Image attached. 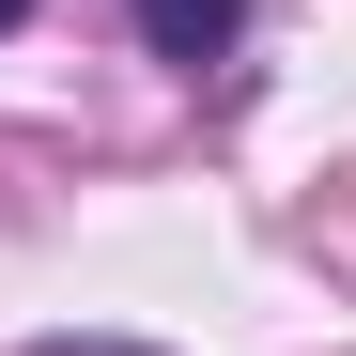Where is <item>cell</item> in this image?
<instances>
[{"label":"cell","mask_w":356,"mask_h":356,"mask_svg":"<svg viewBox=\"0 0 356 356\" xmlns=\"http://www.w3.org/2000/svg\"><path fill=\"white\" fill-rule=\"evenodd\" d=\"M31 356H155V341H31Z\"/></svg>","instance_id":"7a4b0ae2"},{"label":"cell","mask_w":356,"mask_h":356,"mask_svg":"<svg viewBox=\"0 0 356 356\" xmlns=\"http://www.w3.org/2000/svg\"><path fill=\"white\" fill-rule=\"evenodd\" d=\"M124 16H140V47H155V63H217V47L248 31V0H124Z\"/></svg>","instance_id":"6da1fadb"},{"label":"cell","mask_w":356,"mask_h":356,"mask_svg":"<svg viewBox=\"0 0 356 356\" xmlns=\"http://www.w3.org/2000/svg\"><path fill=\"white\" fill-rule=\"evenodd\" d=\"M16 16H31V0H0V31H16Z\"/></svg>","instance_id":"3957f363"}]
</instances>
